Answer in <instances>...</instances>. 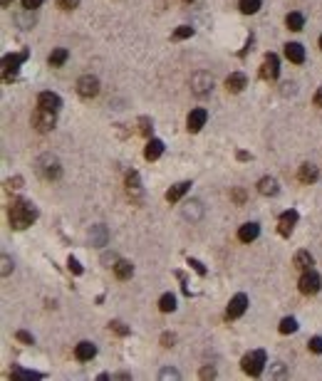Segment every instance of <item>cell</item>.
<instances>
[{
  "label": "cell",
  "instance_id": "cell-4",
  "mask_svg": "<svg viewBox=\"0 0 322 381\" xmlns=\"http://www.w3.org/2000/svg\"><path fill=\"white\" fill-rule=\"evenodd\" d=\"M32 126L37 129V131H52L55 129V112H47V109H40L37 107V112L32 114Z\"/></svg>",
  "mask_w": 322,
  "mask_h": 381
},
{
  "label": "cell",
  "instance_id": "cell-41",
  "mask_svg": "<svg viewBox=\"0 0 322 381\" xmlns=\"http://www.w3.org/2000/svg\"><path fill=\"white\" fill-rule=\"evenodd\" d=\"M161 379H178V371H176V369H164V371H161Z\"/></svg>",
  "mask_w": 322,
  "mask_h": 381
},
{
  "label": "cell",
  "instance_id": "cell-13",
  "mask_svg": "<svg viewBox=\"0 0 322 381\" xmlns=\"http://www.w3.org/2000/svg\"><path fill=\"white\" fill-rule=\"evenodd\" d=\"M206 119H208V112L206 109H194L191 114H188V119H186V126H188V131H201L206 126Z\"/></svg>",
  "mask_w": 322,
  "mask_h": 381
},
{
  "label": "cell",
  "instance_id": "cell-22",
  "mask_svg": "<svg viewBox=\"0 0 322 381\" xmlns=\"http://www.w3.org/2000/svg\"><path fill=\"white\" fill-rule=\"evenodd\" d=\"M258 193L261 196H278V181L270 176H265L258 181Z\"/></svg>",
  "mask_w": 322,
  "mask_h": 381
},
{
  "label": "cell",
  "instance_id": "cell-32",
  "mask_svg": "<svg viewBox=\"0 0 322 381\" xmlns=\"http://www.w3.org/2000/svg\"><path fill=\"white\" fill-rule=\"evenodd\" d=\"M13 376H15V379H42V374H37V371H25V369H20V366L13 369Z\"/></svg>",
  "mask_w": 322,
  "mask_h": 381
},
{
  "label": "cell",
  "instance_id": "cell-48",
  "mask_svg": "<svg viewBox=\"0 0 322 381\" xmlns=\"http://www.w3.org/2000/svg\"><path fill=\"white\" fill-rule=\"evenodd\" d=\"M315 107H322V87L315 92Z\"/></svg>",
  "mask_w": 322,
  "mask_h": 381
},
{
  "label": "cell",
  "instance_id": "cell-36",
  "mask_svg": "<svg viewBox=\"0 0 322 381\" xmlns=\"http://www.w3.org/2000/svg\"><path fill=\"white\" fill-rule=\"evenodd\" d=\"M109 329H114L119 337H126V334H129V327H124V322H109Z\"/></svg>",
  "mask_w": 322,
  "mask_h": 381
},
{
  "label": "cell",
  "instance_id": "cell-23",
  "mask_svg": "<svg viewBox=\"0 0 322 381\" xmlns=\"http://www.w3.org/2000/svg\"><path fill=\"white\" fill-rule=\"evenodd\" d=\"M126 191H129L132 198H139V196H142V181H139V174H137V171H132V174L126 176Z\"/></svg>",
  "mask_w": 322,
  "mask_h": 381
},
{
  "label": "cell",
  "instance_id": "cell-34",
  "mask_svg": "<svg viewBox=\"0 0 322 381\" xmlns=\"http://www.w3.org/2000/svg\"><path fill=\"white\" fill-rule=\"evenodd\" d=\"M307 347H310V352L322 354V337H312V339L307 342Z\"/></svg>",
  "mask_w": 322,
  "mask_h": 381
},
{
  "label": "cell",
  "instance_id": "cell-51",
  "mask_svg": "<svg viewBox=\"0 0 322 381\" xmlns=\"http://www.w3.org/2000/svg\"><path fill=\"white\" fill-rule=\"evenodd\" d=\"M183 3H194V0H183Z\"/></svg>",
  "mask_w": 322,
  "mask_h": 381
},
{
  "label": "cell",
  "instance_id": "cell-2",
  "mask_svg": "<svg viewBox=\"0 0 322 381\" xmlns=\"http://www.w3.org/2000/svg\"><path fill=\"white\" fill-rule=\"evenodd\" d=\"M240 364H243V371H245V374H250V376H261V374H263V369H265V352L263 349H255V352L245 354Z\"/></svg>",
  "mask_w": 322,
  "mask_h": 381
},
{
  "label": "cell",
  "instance_id": "cell-12",
  "mask_svg": "<svg viewBox=\"0 0 322 381\" xmlns=\"http://www.w3.org/2000/svg\"><path fill=\"white\" fill-rule=\"evenodd\" d=\"M295 223H297V210H285L280 215V220H278V233L283 235V238H290Z\"/></svg>",
  "mask_w": 322,
  "mask_h": 381
},
{
  "label": "cell",
  "instance_id": "cell-14",
  "mask_svg": "<svg viewBox=\"0 0 322 381\" xmlns=\"http://www.w3.org/2000/svg\"><path fill=\"white\" fill-rule=\"evenodd\" d=\"M188 191H191V183H188V181H181V183H176V186H171V188L166 191V201H169V203H176V201H181Z\"/></svg>",
  "mask_w": 322,
  "mask_h": 381
},
{
  "label": "cell",
  "instance_id": "cell-1",
  "mask_svg": "<svg viewBox=\"0 0 322 381\" xmlns=\"http://www.w3.org/2000/svg\"><path fill=\"white\" fill-rule=\"evenodd\" d=\"M37 218V210H35V205L30 203V201H15V203L10 205V225L15 228V231H25L28 225H32V220Z\"/></svg>",
  "mask_w": 322,
  "mask_h": 381
},
{
  "label": "cell",
  "instance_id": "cell-3",
  "mask_svg": "<svg viewBox=\"0 0 322 381\" xmlns=\"http://www.w3.org/2000/svg\"><path fill=\"white\" fill-rule=\"evenodd\" d=\"M37 174L47 181H55V178L62 176V169H59V161L55 156H42L37 161Z\"/></svg>",
  "mask_w": 322,
  "mask_h": 381
},
{
  "label": "cell",
  "instance_id": "cell-29",
  "mask_svg": "<svg viewBox=\"0 0 322 381\" xmlns=\"http://www.w3.org/2000/svg\"><path fill=\"white\" fill-rule=\"evenodd\" d=\"M240 13H245V15H253V13H258L261 10V0H240Z\"/></svg>",
  "mask_w": 322,
  "mask_h": 381
},
{
  "label": "cell",
  "instance_id": "cell-47",
  "mask_svg": "<svg viewBox=\"0 0 322 381\" xmlns=\"http://www.w3.org/2000/svg\"><path fill=\"white\" fill-rule=\"evenodd\" d=\"M233 198L238 201V203H243V201H245V193H243V191L238 188V191H233Z\"/></svg>",
  "mask_w": 322,
  "mask_h": 381
},
{
  "label": "cell",
  "instance_id": "cell-43",
  "mask_svg": "<svg viewBox=\"0 0 322 381\" xmlns=\"http://www.w3.org/2000/svg\"><path fill=\"white\" fill-rule=\"evenodd\" d=\"M188 265H194V270H196L199 275H206V267L199 263V260H188Z\"/></svg>",
  "mask_w": 322,
  "mask_h": 381
},
{
  "label": "cell",
  "instance_id": "cell-42",
  "mask_svg": "<svg viewBox=\"0 0 322 381\" xmlns=\"http://www.w3.org/2000/svg\"><path fill=\"white\" fill-rule=\"evenodd\" d=\"M18 339L25 342V344H32V334L30 332H18Z\"/></svg>",
  "mask_w": 322,
  "mask_h": 381
},
{
  "label": "cell",
  "instance_id": "cell-50",
  "mask_svg": "<svg viewBox=\"0 0 322 381\" xmlns=\"http://www.w3.org/2000/svg\"><path fill=\"white\" fill-rule=\"evenodd\" d=\"M320 50H322V35H320Z\"/></svg>",
  "mask_w": 322,
  "mask_h": 381
},
{
  "label": "cell",
  "instance_id": "cell-31",
  "mask_svg": "<svg viewBox=\"0 0 322 381\" xmlns=\"http://www.w3.org/2000/svg\"><path fill=\"white\" fill-rule=\"evenodd\" d=\"M278 329H280V334H293V332H297V322H295L293 317H285Z\"/></svg>",
  "mask_w": 322,
  "mask_h": 381
},
{
  "label": "cell",
  "instance_id": "cell-15",
  "mask_svg": "<svg viewBox=\"0 0 322 381\" xmlns=\"http://www.w3.org/2000/svg\"><path fill=\"white\" fill-rule=\"evenodd\" d=\"M285 57L290 59V62H295V64H302L305 62V47L300 42H288L285 45Z\"/></svg>",
  "mask_w": 322,
  "mask_h": 381
},
{
  "label": "cell",
  "instance_id": "cell-19",
  "mask_svg": "<svg viewBox=\"0 0 322 381\" xmlns=\"http://www.w3.org/2000/svg\"><path fill=\"white\" fill-rule=\"evenodd\" d=\"M297 178H300L302 183H315V181L320 178V171H317V166H312V164H302L300 171H297Z\"/></svg>",
  "mask_w": 322,
  "mask_h": 381
},
{
  "label": "cell",
  "instance_id": "cell-9",
  "mask_svg": "<svg viewBox=\"0 0 322 381\" xmlns=\"http://www.w3.org/2000/svg\"><path fill=\"white\" fill-rule=\"evenodd\" d=\"M191 87H194V92H196L199 97H204V94H208V92L213 89V77H211L208 72H196V74L191 77Z\"/></svg>",
  "mask_w": 322,
  "mask_h": 381
},
{
  "label": "cell",
  "instance_id": "cell-46",
  "mask_svg": "<svg viewBox=\"0 0 322 381\" xmlns=\"http://www.w3.org/2000/svg\"><path fill=\"white\" fill-rule=\"evenodd\" d=\"M8 183H10V188H20V186H23V178H20V176H18V178H10Z\"/></svg>",
  "mask_w": 322,
  "mask_h": 381
},
{
  "label": "cell",
  "instance_id": "cell-26",
  "mask_svg": "<svg viewBox=\"0 0 322 381\" xmlns=\"http://www.w3.org/2000/svg\"><path fill=\"white\" fill-rule=\"evenodd\" d=\"M89 240H92V245H107V228L104 225H94L92 233H89Z\"/></svg>",
  "mask_w": 322,
  "mask_h": 381
},
{
  "label": "cell",
  "instance_id": "cell-35",
  "mask_svg": "<svg viewBox=\"0 0 322 381\" xmlns=\"http://www.w3.org/2000/svg\"><path fill=\"white\" fill-rule=\"evenodd\" d=\"M139 131H142L144 136H149V134H151V119H149V117L139 119Z\"/></svg>",
  "mask_w": 322,
  "mask_h": 381
},
{
  "label": "cell",
  "instance_id": "cell-10",
  "mask_svg": "<svg viewBox=\"0 0 322 381\" xmlns=\"http://www.w3.org/2000/svg\"><path fill=\"white\" fill-rule=\"evenodd\" d=\"M245 310H248V297H245V294L240 292V294H235L233 299L228 302V310H226V317H228V320H238V317H240V315H243Z\"/></svg>",
  "mask_w": 322,
  "mask_h": 381
},
{
  "label": "cell",
  "instance_id": "cell-38",
  "mask_svg": "<svg viewBox=\"0 0 322 381\" xmlns=\"http://www.w3.org/2000/svg\"><path fill=\"white\" fill-rule=\"evenodd\" d=\"M67 267H70V272H75V275H82V265L77 263L75 258H70V260H67Z\"/></svg>",
  "mask_w": 322,
  "mask_h": 381
},
{
  "label": "cell",
  "instance_id": "cell-7",
  "mask_svg": "<svg viewBox=\"0 0 322 381\" xmlns=\"http://www.w3.org/2000/svg\"><path fill=\"white\" fill-rule=\"evenodd\" d=\"M28 59V50H23L20 55H5V59H3V69H5V82H10V80H15V72H18V67L23 64Z\"/></svg>",
  "mask_w": 322,
  "mask_h": 381
},
{
  "label": "cell",
  "instance_id": "cell-24",
  "mask_svg": "<svg viewBox=\"0 0 322 381\" xmlns=\"http://www.w3.org/2000/svg\"><path fill=\"white\" fill-rule=\"evenodd\" d=\"M285 25H288V30H295V32H300V30L305 28V15H302V13H288V18H285Z\"/></svg>",
  "mask_w": 322,
  "mask_h": 381
},
{
  "label": "cell",
  "instance_id": "cell-45",
  "mask_svg": "<svg viewBox=\"0 0 322 381\" xmlns=\"http://www.w3.org/2000/svg\"><path fill=\"white\" fill-rule=\"evenodd\" d=\"M8 272H10V258H8V255H3V277H5Z\"/></svg>",
  "mask_w": 322,
  "mask_h": 381
},
{
  "label": "cell",
  "instance_id": "cell-30",
  "mask_svg": "<svg viewBox=\"0 0 322 381\" xmlns=\"http://www.w3.org/2000/svg\"><path fill=\"white\" fill-rule=\"evenodd\" d=\"M183 213H186V218H194V220H199V218H201V203H199V201L188 203L186 208H183Z\"/></svg>",
  "mask_w": 322,
  "mask_h": 381
},
{
  "label": "cell",
  "instance_id": "cell-8",
  "mask_svg": "<svg viewBox=\"0 0 322 381\" xmlns=\"http://www.w3.org/2000/svg\"><path fill=\"white\" fill-rule=\"evenodd\" d=\"M280 74V59L275 52H268L263 59V67H261V77L263 80H278Z\"/></svg>",
  "mask_w": 322,
  "mask_h": 381
},
{
  "label": "cell",
  "instance_id": "cell-33",
  "mask_svg": "<svg viewBox=\"0 0 322 381\" xmlns=\"http://www.w3.org/2000/svg\"><path fill=\"white\" fill-rule=\"evenodd\" d=\"M194 35V28H188V25H181V28L174 32V40H186V37H191Z\"/></svg>",
  "mask_w": 322,
  "mask_h": 381
},
{
  "label": "cell",
  "instance_id": "cell-17",
  "mask_svg": "<svg viewBox=\"0 0 322 381\" xmlns=\"http://www.w3.org/2000/svg\"><path fill=\"white\" fill-rule=\"evenodd\" d=\"M245 85H248V80H245V74H243V72H233V74L226 80V89H228V92H233V94L243 92Z\"/></svg>",
  "mask_w": 322,
  "mask_h": 381
},
{
  "label": "cell",
  "instance_id": "cell-27",
  "mask_svg": "<svg viewBox=\"0 0 322 381\" xmlns=\"http://www.w3.org/2000/svg\"><path fill=\"white\" fill-rule=\"evenodd\" d=\"M67 57H70V52L59 47V50H52V52H50L47 62H50V67H62V64L67 62Z\"/></svg>",
  "mask_w": 322,
  "mask_h": 381
},
{
  "label": "cell",
  "instance_id": "cell-49",
  "mask_svg": "<svg viewBox=\"0 0 322 381\" xmlns=\"http://www.w3.org/2000/svg\"><path fill=\"white\" fill-rule=\"evenodd\" d=\"M0 3H3V8H10V5H13V0H0Z\"/></svg>",
  "mask_w": 322,
  "mask_h": 381
},
{
  "label": "cell",
  "instance_id": "cell-16",
  "mask_svg": "<svg viewBox=\"0 0 322 381\" xmlns=\"http://www.w3.org/2000/svg\"><path fill=\"white\" fill-rule=\"evenodd\" d=\"M258 235H261V225H258V223H245V225H240V231H238V240L253 243Z\"/></svg>",
  "mask_w": 322,
  "mask_h": 381
},
{
  "label": "cell",
  "instance_id": "cell-6",
  "mask_svg": "<svg viewBox=\"0 0 322 381\" xmlns=\"http://www.w3.org/2000/svg\"><path fill=\"white\" fill-rule=\"evenodd\" d=\"M77 92H80V97H82V99H92V97H97V94H99V80H97V77H92V74L80 77V80H77Z\"/></svg>",
  "mask_w": 322,
  "mask_h": 381
},
{
  "label": "cell",
  "instance_id": "cell-39",
  "mask_svg": "<svg viewBox=\"0 0 322 381\" xmlns=\"http://www.w3.org/2000/svg\"><path fill=\"white\" fill-rule=\"evenodd\" d=\"M42 5V0H23V8L25 10H35V8H40Z\"/></svg>",
  "mask_w": 322,
  "mask_h": 381
},
{
  "label": "cell",
  "instance_id": "cell-40",
  "mask_svg": "<svg viewBox=\"0 0 322 381\" xmlns=\"http://www.w3.org/2000/svg\"><path fill=\"white\" fill-rule=\"evenodd\" d=\"M216 376V369L213 366H206V369H201V379H213Z\"/></svg>",
  "mask_w": 322,
  "mask_h": 381
},
{
  "label": "cell",
  "instance_id": "cell-18",
  "mask_svg": "<svg viewBox=\"0 0 322 381\" xmlns=\"http://www.w3.org/2000/svg\"><path fill=\"white\" fill-rule=\"evenodd\" d=\"M75 356H77L80 361H89V359L97 356V347H94L92 342H80V344L75 347Z\"/></svg>",
  "mask_w": 322,
  "mask_h": 381
},
{
  "label": "cell",
  "instance_id": "cell-37",
  "mask_svg": "<svg viewBox=\"0 0 322 381\" xmlns=\"http://www.w3.org/2000/svg\"><path fill=\"white\" fill-rule=\"evenodd\" d=\"M80 5V0H57V8H62V10H75Z\"/></svg>",
  "mask_w": 322,
  "mask_h": 381
},
{
  "label": "cell",
  "instance_id": "cell-20",
  "mask_svg": "<svg viewBox=\"0 0 322 381\" xmlns=\"http://www.w3.org/2000/svg\"><path fill=\"white\" fill-rule=\"evenodd\" d=\"M161 154H164V141H159V139H149L147 148H144V159H147V161H156Z\"/></svg>",
  "mask_w": 322,
  "mask_h": 381
},
{
  "label": "cell",
  "instance_id": "cell-5",
  "mask_svg": "<svg viewBox=\"0 0 322 381\" xmlns=\"http://www.w3.org/2000/svg\"><path fill=\"white\" fill-rule=\"evenodd\" d=\"M320 287H322V280L315 270L302 272V277H300V292L302 294H317L320 292Z\"/></svg>",
  "mask_w": 322,
  "mask_h": 381
},
{
  "label": "cell",
  "instance_id": "cell-44",
  "mask_svg": "<svg viewBox=\"0 0 322 381\" xmlns=\"http://www.w3.org/2000/svg\"><path fill=\"white\" fill-rule=\"evenodd\" d=\"M174 334H164V337H161V342H164V347H174Z\"/></svg>",
  "mask_w": 322,
  "mask_h": 381
},
{
  "label": "cell",
  "instance_id": "cell-21",
  "mask_svg": "<svg viewBox=\"0 0 322 381\" xmlns=\"http://www.w3.org/2000/svg\"><path fill=\"white\" fill-rule=\"evenodd\" d=\"M293 263H295V267H297L300 272H307V270H312V255H310L307 250H297Z\"/></svg>",
  "mask_w": 322,
  "mask_h": 381
},
{
  "label": "cell",
  "instance_id": "cell-11",
  "mask_svg": "<svg viewBox=\"0 0 322 381\" xmlns=\"http://www.w3.org/2000/svg\"><path fill=\"white\" fill-rule=\"evenodd\" d=\"M37 107L57 114L59 107H62V99H59V94H55V92H42V94L37 97Z\"/></svg>",
  "mask_w": 322,
  "mask_h": 381
},
{
  "label": "cell",
  "instance_id": "cell-25",
  "mask_svg": "<svg viewBox=\"0 0 322 381\" xmlns=\"http://www.w3.org/2000/svg\"><path fill=\"white\" fill-rule=\"evenodd\" d=\"M114 275H117L119 280H129V277L134 275V265L126 263V260H119V263L114 265Z\"/></svg>",
  "mask_w": 322,
  "mask_h": 381
},
{
  "label": "cell",
  "instance_id": "cell-28",
  "mask_svg": "<svg viewBox=\"0 0 322 381\" xmlns=\"http://www.w3.org/2000/svg\"><path fill=\"white\" fill-rule=\"evenodd\" d=\"M159 310L161 312H174L176 310V297L171 292L161 294V299H159Z\"/></svg>",
  "mask_w": 322,
  "mask_h": 381
}]
</instances>
